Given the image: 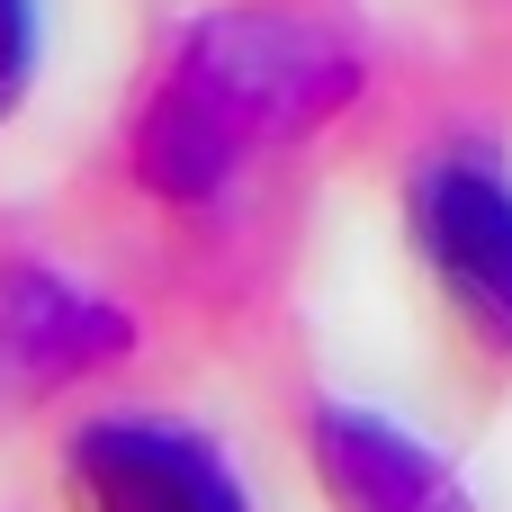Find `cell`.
I'll return each instance as SVG.
<instances>
[{
	"instance_id": "6da1fadb",
	"label": "cell",
	"mask_w": 512,
	"mask_h": 512,
	"mask_svg": "<svg viewBox=\"0 0 512 512\" xmlns=\"http://www.w3.org/2000/svg\"><path fill=\"white\" fill-rule=\"evenodd\" d=\"M360 99V63L279 9H216L180 36L135 117V180L171 207H207L261 144H288Z\"/></svg>"
},
{
	"instance_id": "7a4b0ae2",
	"label": "cell",
	"mask_w": 512,
	"mask_h": 512,
	"mask_svg": "<svg viewBox=\"0 0 512 512\" xmlns=\"http://www.w3.org/2000/svg\"><path fill=\"white\" fill-rule=\"evenodd\" d=\"M405 216L441 297L477 324V342L512 351V180L486 153H432L405 189Z\"/></svg>"
},
{
	"instance_id": "3957f363",
	"label": "cell",
	"mask_w": 512,
	"mask_h": 512,
	"mask_svg": "<svg viewBox=\"0 0 512 512\" xmlns=\"http://www.w3.org/2000/svg\"><path fill=\"white\" fill-rule=\"evenodd\" d=\"M126 351H135V324L108 297H90L81 279L45 270V261L0 270V414H27Z\"/></svg>"
},
{
	"instance_id": "277c9868",
	"label": "cell",
	"mask_w": 512,
	"mask_h": 512,
	"mask_svg": "<svg viewBox=\"0 0 512 512\" xmlns=\"http://www.w3.org/2000/svg\"><path fill=\"white\" fill-rule=\"evenodd\" d=\"M81 512H243L225 450L162 414H108L63 459Z\"/></svg>"
},
{
	"instance_id": "5b68a950",
	"label": "cell",
	"mask_w": 512,
	"mask_h": 512,
	"mask_svg": "<svg viewBox=\"0 0 512 512\" xmlns=\"http://www.w3.org/2000/svg\"><path fill=\"white\" fill-rule=\"evenodd\" d=\"M306 441H315V477L333 512H477L432 441H414L405 423L369 405H324Z\"/></svg>"
},
{
	"instance_id": "8992f818",
	"label": "cell",
	"mask_w": 512,
	"mask_h": 512,
	"mask_svg": "<svg viewBox=\"0 0 512 512\" xmlns=\"http://www.w3.org/2000/svg\"><path fill=\"white\" fill-rule=\"evenodd\" d=\"M36 72V0H0V117L27 99Z\"/></svg>"
}]
</instances>
